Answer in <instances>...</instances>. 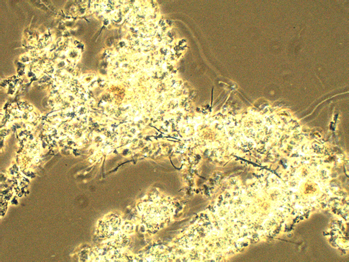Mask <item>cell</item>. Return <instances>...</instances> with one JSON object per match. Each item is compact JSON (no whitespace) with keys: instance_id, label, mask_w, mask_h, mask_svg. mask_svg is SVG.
Returning <instances> with one entry per match:
<instances>
[{"instance_id":"cell-1","label":"cell","mask_w":349,"mask_h":262,"mask_svg":"<svg viewBox=\"0 0 349 262\" xmlns=\"http://www.w3.org/2000/svg\"><path fill=\"white\" fill-rule=\"evenodd\" d=\"M120 220L117 216H112L105 220L99 226L100 233L103 237L110 238L119 229Z\"/></svg>"}]
</instances>
